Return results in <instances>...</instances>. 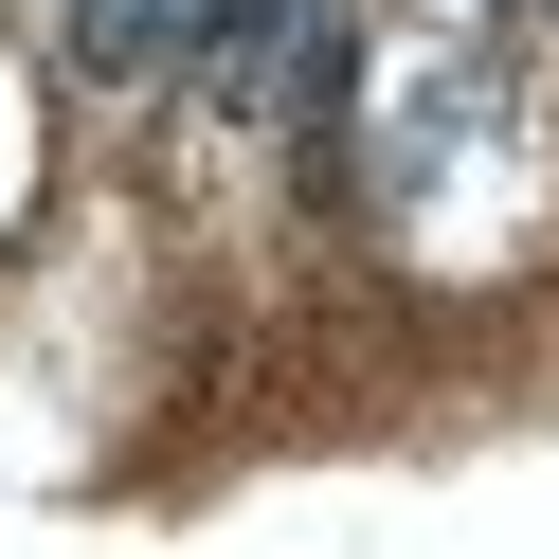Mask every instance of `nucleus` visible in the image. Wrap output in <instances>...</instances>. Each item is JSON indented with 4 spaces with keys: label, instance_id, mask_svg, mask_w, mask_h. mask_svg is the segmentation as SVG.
<instances>
[{
    "label": "nucleus",
    "instance_id": "obj_1",
    "mask_svg": "<svg viewBox=\"0 0 559 559\" xmlns=\"http://www.w3.org/2000/svg\"><path fill=\"white\" fill-rule=\"evenodd\" d=\"M181 55H199V0H73V73H181Z\"/></svg>",
    "mask_w": 559,
    "mask_h": 559
}]
</instances>
